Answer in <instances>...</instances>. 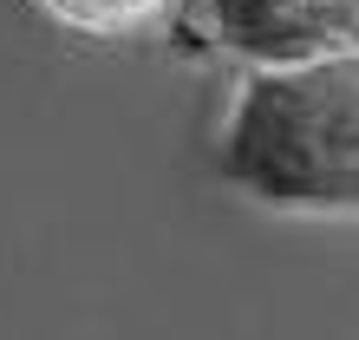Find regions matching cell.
I'll list each match as a JSON object with an SVG mask.
<instances>
[{
  "mask_svg": "<svg viewBox=\"0 0 359 340\" xmlns=\"http://www.w3.org/2000/svg\"><path fill=\"white\" fill-rule=\"evenodd\" d=\"M222 183L274 216L359 223V46L248 72L216 138Z\"/></svg>",
  "mask_w": 359,
  "mask_h": 340,
  "instance_id": "cell-1",
  "label": "cell"
},
{
  "mask_svg": "<svg viewBox=\"0 0 359 340\" xmlns=\"http://www.w3.org/2000/svg\"><path fill=\"white\" fill-rule=\"evenodd\" d=\"M183 39L248 72H287L359 46V0H177Z\"/></svg>",
  "mask_w": 359,
  "mask_h": 340,
  "instance_id": "cell-2",
  "label": "cell"
},
{
  "mask_svg": "<svg viewBox=\"0 0 359 340\" xmlns=\"http://www.w3.org/2000/svg\"><path fill=\"white\" fill-rule=\"evenodd\" d=\"M59 27H79V33H98V39H124V33H144L157 27L177 0H39Z\"/></svg>",
  "mask_w": 359,
  "mask_h": 340,
  "instance_id": "cell-3",
  "label": "cell"
}]
</instances>
